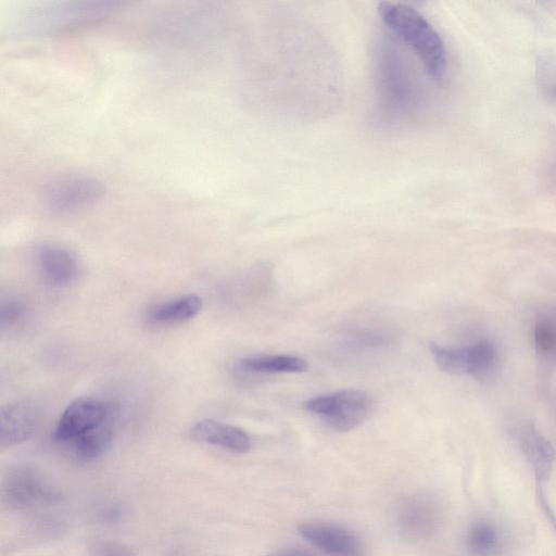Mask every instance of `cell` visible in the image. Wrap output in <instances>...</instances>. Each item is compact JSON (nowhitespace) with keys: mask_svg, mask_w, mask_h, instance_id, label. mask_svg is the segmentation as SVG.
Instances as JSON below:
<instances>
[{"mask_svg":"<svg viewBox=\"0 0 556 556\" xmlns=\"http://www.w3.org/2000/svg\"><path fill=\"white\" fill-rule=\"evenodd\" d=\"M190 437L232 453H247L252 444L250 435L243 429L211 418L195 422L190 428Z\"/></svg>","mask_w":556,"mask_h":556,"instance_id":"obj_11","label":"cell"},{"mask_svg":"<svg viewBox=\"0 0 556 556\" xmlns=\"http://www.w3.org/2000/svg\"><path fill=\"white\" fill-rule=\"evenodd\" d=\"M113 406L100 399L79 397L71 402L62 412L54 429L56 441L70 443L114 418Z\"/></svg>","mask_w":556,"mask_h":556,"instance_id":"obj_5","label":"cell"},{"mask_svg":"<svg viewBox=\"0 0 556 556\" xmlns=\"http://www.w3.org/2000/svg\"><path fill=\"white\" fill-rule=\"evenodd\" d=\"M104 184L89 175L73 174L53 180L43 193V203L54 213H73L100 201Z\"/></svg>","mask_w":556,"mask_h":556,"instance_id":"obj_4","label":"cell"},{"mask_svg":"<svg viewBox=\"0 0 556 556\" xmlns=\"http://www.w3.org/2000/svg\"><path fill=\"white\" fill-rule=\"evenodd\" d=\"M39 424L37 408L25 401H16L2 406L0 412V444L13 446L29 440Z\"/></svg>","mask_w":556,"mask_h":556,"instance_id":"obj_10","label":"cell"},{"mask_svg":"<svg viewBox=\"0 0 556 556\" xmlns=\"http://www.w3.org/2000/svg\"><path fill=\"white\" fill-rule=\"evenodd\" d=\"M298 531L309 544L328 556H363L359 538L351 530L328 521L302 522Z\"/></svg>","mask_w":556,"mask_h":556,"instance_id":"obj_7","label":"cell"},{"mask_svg":"<svg viewBox=\"0 0 556 556\" xmlns=\"http://www.w3.org/2000/svg\"><path fill=\"white\" fill-rule=\"evenodd\" d=\"M534 343L542 357L556 361V307L536 320Z\"/></svg>","mask_w":556,"mask_h":556,"instance_id":"obj_17","label":"cell"},{"mask_svg":"<svg viewBox=\"0 0 556 556\" xmlns=\"http://www.w3.org/2000/svg\"><path fill=\"white\" fill-rule=\"evenodd\" d=\"M238 367L248 372L293 374L306 371L307 363L305 359L294 355H257L240 359Z\"/></svg>","mask_w":556,"mask_h":556,"instance_id":"obj_15","label":"cell"},{"mask_svg":"<svg viewBox=\"0 0 556 556\" xmlns=\"http://www.w3.org/2000/svg\"><path fill=\"white\" fill-rule=\"evenodd\" d=\"M113 419L71 441L70 448L75 458L92 462L100 458L110 447L113 439Z\"/></svg>","mask_w":556,"mask_h":556,"instance_id":"obj_14","label":"cell"},{"mask_svg":"<svg viewBox=\"0 0 556 556\" xmlns=\"http://www.w3.org/2000/svg\"><path fill=\"white\" fill-rule=\"evenodd\" d=\"M269 556H316L307 551L291 548L276 552Z\"/></svg>","mask_w":556,"mask_h":556,"instance_id":"obj_20","label":"cell"},{"mask_svg":"<svg viewBox=\"0 0 556 556\" xmlns=\"http://www.w3.org/2000/svg\"><path fill=\"white\" fill-rule=\"evenodd\" d=\"M466 545L473 556H495L501 548V535L492 522L478 520L468 529Z\"/></svg>","mask_w":556,"mask_h":556,"instance_id":"obj_16","label":"cell"},{"mask_svg":"<svg viewBox=\"0 0 556 556\" xmlns=\"http://www.w3.org/2000/svg\"><path fill=\"white\" fill-rule=\"evenodd\" d=\"M92 556H135L125 544L112 541L99 542L92 548Z\"/></svg>","mask_w":556,"mask_h":556,"instance_id":"obj_19","label":"cell"},{"mask_svg":"<svg viewBox=\"0 0 556 556\" xmlns=\"http://www.w3.org/2000/svg\"><path fill=\"white\" fill-rule=\"evenodd\" d=\"M24 314V305L21 301L10 299L1 304L0 320L2 326H11L20 320Z\"/></svg>","mask_w":556,"mask_h":556,"instance_id":"obj_18","label":"cell"},{"mask_svg":"<svg viewBox=\"0 0 556 556\" xmlns=\"http://www.w3.org/2000/svg\"><path fill=\"white\" fill-rule=\"evenodd\" d=\"M429 348L437 366L443 371L467 375L479 380L491 377L498 361L495 345L488 340L456 349L435 343Z\"/></svg>","mask_w":556,"mask_h":556,"instance_id":"obj_3","label":"cell"},{"mask_svg":"<svg viewBox=\"0 0 556 556\" xmlns=\"http://www.w3.org/2000/svg\"><path fill=\"white\" fill-rule=\"evenodd\" d=\"M54 489L34 468L18 466L12 469L3 482V497L16 508H27L51 502L55 498Z\"/></svg>","mask_w":556,"mask_h":556,"instance_id":"obj_8","label":"cell"},{"mask_svg":"<svg viewBox=\"0 0 556 556\" xmlns=\"http://www.w3.org/2000/svg\"><path fill=\"white\" fill-rule=\"evenodd\" d=\"M35 257L41 277L53 287L68 286L79 275L80 266L76 255L59 244L39 245Z\"/></svg>","mask_w":556,"mask_h":556,"instance_id":"obj_9","label":"cell"},{"mask_svg":"<svg viewBox=\"0 0 556 556\" xmlns=\"http://www.w3.org/2000/svg\"><path fill=\"white\" fill-rule=\"evenodd\" d=\"M440 519L438 504L422 494H413L403 498L395 513L397 531L412 542L430 538L437 531Z\"/></svg>","mask_w":556,"mask_h":556,"instance_id":"obj_6","label":"cell"},{"mask_svg":"<svg viewBox=\"0 0 556 556\" xmlns=\"http://www.w3.org/2000/svg\"><path fill=\"white\" fill-rule=\"evenodd\" d=\"M382 22L408 45L421 60L427 73L442 79L447 70L446 50L440 35L414 8L383 1L378 5Z\"/></svg>","mask_w":556,"mask_h":556,"instance_id":"obj_1","label":"cell"},{"mask_svg":"<svg viewBox=\"0 0 556 556\" xmlns=\"http://www.w3.org/2000/svg\"><path fill=\"white\" fill-rule=\"evenodd\" d=\"M202 299L189 293L161 302L150 308L148 319L154 325H175L188 321L202 308Z\"/></svg>","mask_w":556,"mask_h":556,"instance_id":"obj_13","label":"cell"},{"mask_svg":"<svg viewBox=\"0 0 556 556\" xmlns=\"http://www.w3.org/2000/svg\"><path fill=\"white\" fill-rule=\"evenodd\" d=\"M518 444L540 480H546L553 469L556 454L551 442L530 422L516 429Z\"/></svg>","mask_w":556,"mask_h":556,"instance_id":"obj_12","label":"cell"},{"mask_svg":"<svg viewBox=\"0 0 556 556\" xmlns=\"http://www.w3.org/2000/svg\"><path fill=\"white\" fill-rule=\"evenodd\" d=\"M303 407L320 417L331 429L345 432L355 429L369 417L374 401L364 390L344 389L311 397L303 403Z\"/></svg>","mask_w":556,"mask_h":556,"instance_id":"obj_2","label":"cell"}]
</instances>
